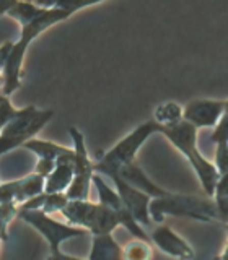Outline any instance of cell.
Masks as SVG:
<instances>
[{
	"instance_id": "3",
	"label": "cell",
	"mask_w": 228,
	"mask_h": 260,
	"mask_svg": "<svg viewBox=\"0 0 228 260\" xmlns=\"http://www.w3.org/2000/svg\"><path fill=\"white\" fill-rule=\"evenodd\" d=\"M150 216L153 223L161 224L166 216H184L192 218L195 221L214 223L220 221L217 205L212 197H195V195L173 193L166 197L152 199Z\"/></svg>"
},
{
	"instance_id": "17",
	"label": "cell",
	"mask_w": 228,
	"mask_h": 260,
	"mask_svg": "<svg viewBox=\"0 0 228 260\" xmlns=\"http://www.w3.org/2000/svg\"><path fill=\"white\" fill-rule=\"evenodd\" d=\"M152 119L161 127L175 125V124H178V122L184 120L183 119V106L179 103H175V101L161 103L155 108Z\"/></svg>"
},
{
	"instance_id": "31",
	"label": "cell",
	"mask_w": 228,
	"mask_h": 260,
	"mask_svg": "<svg viewBox=\"0 0 228 260\" xmlns=\"http://www.w3.org/2000/svg\"><path fill=\"white\" fill-rule=\"evenodd\" d=\"M2 86H4V73L0 70V93H2Z\"/></svg>"
},
{
	"instance_id": "6",
	"label": "cell",
	"mask_w": 228,
	"mask_h": 260,
	"mask_svg": "<svg viewBox=\"0 0 228 260\" xmlns=\"http://www.w3.org/2000/svg\"><path fill=\"white\" fill-rule=\"evenodd\" d=\"M52 117V109H38L36 106L21 108L18 116L0 130V156L36 138L41 128Z\"/></svg>"
},
{
	"instance_id": "29",
	"label": "cell",
	"mask_w": 228,
	"mask_h": 260,
	"mask_svg": "<svg viewBox=\"0 0 228 260\" xmlns=\"http://www.w3.org/2000/svg\"><path fill=\"white\" fill-rule=\"evenodd\" d=\"M13 2H5V0H0V16L2 15H7L8 10L12 8Z\"/></svg>"
},
{
	"instance_id": "12",
	"label": "cell",
	"mask_w": 228,
	"mask_h": 260,
	"mask_svg": "<svg viewBox=\"0 0 228 260\" xmlns=\"http://www.w3.org/2000/svg\"><path fill=\"white\" fill-rule=\"evenodd\" d=\"M73 173H75V151L70 148L57 158L54 171L46 177V193L67 192L73 181Z\"/></svg>"
},
{
	"instance_id": "1",
	"label": "cell",
	"mask_w": 228,
	"mask_h": 260,
	"mask_svg": "<svg viewBox=\"0 0 228 260\" xmlns=\"http://www.w3.org/2000/svg\"><path fill=\"white\" fill-rule=\"evenodd\" d=\"M90 4H75V2H49L44 4V10L39 16H36L31 23L21 26V35L20 39L13 43V49L8 60L5 63V67L2 70L4 73V86L2 93L4 96L10 98L16 89L21 86V73H23V62L24 55L30 44L35 41L41 32H44L51 26H54L55 23H61L64 20L70 18L80 8H85Z\"/></svg>"
},
{
	"instance_id": "24",
	"label": "cell",
	"mask_w": 228,
	"mask_h": 260,
	"mask_svg": "<svg viewBox=\"0 0 228 260\" xmlns=\"http://www.w3.org/2000/svg\"><path fill=\"white\" fill-rule=\"evenodd\" d=\"M210 140L217 143H228V100H225V112L218 124L212 128Z\"/></svg>"
},
{
	"instance_id": "20",
	"label": "cell",
	"mask_w": 228,
	"mask_h": 260,
	"mask_svg": "<svg viewBox=\"0 0 228 260\" xmlns=\"http://www.w3.org/2000/svg\"><path fill=\"white\" fill-rule=\"evenodd\" d=\"M153 250L150 241L134 239L124 246V260H152Z\"/></svg>"
},
{
	"instance_id": "26",
	"label": "cell",
	"mask_w": 228,
	"mask_h": 260,
	"mask_svg": "<svg viewBox=\"0 0 228 260\" xmlns=\"http://www.w3.org/2000/svg\"><path fill=\"white\" fill-rule=\"evenodd\" d=\"M12 49H13V43H5V44L0 46V70H4Z\"/></svg>"
},
{
	"instance_id": "25",
	"label": "cell",
	"mask_w": 228,
	"mask_h": 260,
	"mask_svg": "<svg viewBox=\"0 0 228 260\" xmlns=\"http://www.w3.org/2000/svg\"><path fill=\"white\" fill-rule=\"evenodd\" d=\"M214 165L217 166L220 176L228 174V143H217L215 145Z\"/></svg>"
},
{
	"instance_id": "32",
	"label": "cell",
	"mask_w": 228,
	"mask_h": 260,
	"mask_svg": "<svg viewBox=\"0 0 228 260\" xmlns=\"http://www.w3.org/2000/svg\"><path fill=\"white\" fill-rule=\"evenodd\" d=\"M2 244H4V241L0 239V252H2Z\"/></svg>"
},
{
	"instance_id": "16",
	"label": "cell",
	"mask_w": 228,
	"mask_h": 260,
	"mask_svg": "<svg viewBox=\"0 0 228 260\" xmlns=\"http://www.w3.org/2000/svg\"><path fill=\"white\" fill-rule=\"evenodd\" d=\"M93 185H95L96 193H98V203H101V205L108 207V208H111L114 211H121L122 208H124L118 190L114 189V187H111L108 182H106L104 177L101 174L95 173V176H93Z\"/></svg>"
},
{
	"instance_id": "21",
	"label": "cell",
	"mask_w": 228,
	"mask_h": 260,
	"mask_svg": "<svg viewBox=\"0 0 228 260\" xmlns=\"http://www.w3.org/2000/svg\"><path fill=\"white\" fill-rule=\"evenodd\" d=\"M212 199H214L217 205L220 221L228 223V174L220 176L218 184L215 187V193Z\"/></svg>"
},
{
	"instance_id": "28",
	"label": "cell",
	"mask_w": 228,
	"mask_h": 260,
	"mask_svg": "<svg viewBox=\"0 0 228 260\" xmlns=\"http://www.w3.org/2000/svg\"><path fill=\"white\" fill-rule=\"evenodd\" d=\"M7 226L8 223H5L2 218H0V239H2L4 242L8 239V234H7Z\"/></svg>"
},
{
	"instance_id": "8",
	"label": "cell",
	"mask_w": 228,
	"mask_h": 260,
	"mask_svg": "<svg viewBox=\"0 0 228 260\" xmlns=\"http://www.w3.org/2000/svg\"><path fill=\"white\" fill-rule=\"evenodd\" d=\"M69 135L73 143V151H75V173H73V181L65 195L69 200H88L95 176V161L90 158L83 134L77 127H70Z\"/></svg>"
},
{
	"instance_id": "14",
	"label": "cell",
	"mask_w": 228,
	"mask_h": 260,
	"mask_svg": "<svg viewBox=\"0 0 228 260\" xmlns=\"http://www.w3.org/2000/svg\"><path fill=\"white\" fill-rule=\"evenodd\" d=\"M88 260H124V247L112 234L92 236V249Z\"/></svg>"
},
{
	"instance_id": "7",
	"label": "cell",
	"mask_w": 228,
	"mask_h": 260,
	"mask_svg": "<svg viewBox=\"0 0 228 260\" xmlns=\"http://www.w3.org/2000/svg\"><path fill=\"white\" fill-rule=\"evenodd\" d=\"M18 216L23 219L24 223H28L35 230L43 236L47 241L49 247H51V254H59L62 242L69 239L81 238V236L88 234V231L81 230V228L72 226L67 221H57L52 215H47L44 211L39 210H26L20 211Z\"/></svg>"
},
{
	"instance_id": "13",
	"label": "cell",
	"mask_w": 228,
	"mask_h": 260,
	"mask_svg": "<svg viewBox=\"0 0 228 260\" xmlns=\"http://www.w3.org/2000/svg\"><path fill=\"white\" fill-rule=\"evenodd\" d=\"M118 176H121L126 182H129L132 187L147 193L152 199H161V197H166V195L171 193L163 189V187H160L158 184H155L152 179L144 173V169L138 166L137 162H130V165L124 166L118 173Z\"/></svg>"
},
{
	"instance_id": "5",
	"label": "cell",
	"mask_w": 228,
	"mask_h": 260,
	"mask_svg": "<svg viewBox=\"0 0 228 260\" xmlns=\"http://www.w3.org/2000/svg\"><path fill=\"white\" fill-rule=\"evenodd\" d=\"M72 226L81 228L88 234H112L119 223V216L114 210L90 200H69L59 213Z\"/></svg>"
},
{
	"instance_id": "22",
	"label": "cell",
	"mask_w": 228,
	"mask_h": 260,
	"mask_svg": "<svg viewBox=\"0 0 228 260\" xmlns=\"http://www.w3.org/2000/svg\"><path fill=\"white\" fill-rule=\"evenodd\" d=\"M67 203H69V199H67V195H65V192H62V193H46L43 211L47 215L61 213Z\"/></svg>"
},
{
	"instance_id": "18",
	"label": "cell",
	"mask_w": 228,
	"mask_h": 260,
	"mask_svg": "<svg viewBox=\"0 0 228 260\" xmlns=\"http://www.w3.org/2000/svg\"><path fill=\"white\" fill-rule=\"evenodd\" d=\"M44 8L46 7L43 2H13L7 16H10V18L18 21L20 26H24V24L31 23L36 16L43 13Z\"/></svg>"
},
{
	"instance_id": "10",
	"label": "cell",
	"mask_w": 228,
	"mask_h": 260,
	"mask_svg": "<svg viewBox=\"0 0 228 260\" xmlns=\"http://www.w3.org/2000/svg\"><path fill=\"white\" fill-rule=\"evenodd\" d=\"M225 112V100H194L183 106V119L195 128H214Z\"/></svg>"
},
{
	"instance_id": "30",
	"label": "cell",
	"mask_w": 228,
	"mask_h": 260,
	"mask_svg": "<svg viewBox=\"0 0 228 260\" xmlns=\"http://www.w3.org/2000/svg\"><path fill=\"white\" fill-rule=\"evenodd\" d=\"M217 260H228V239H226V244H225L223 252H222V254H220V257H218Z\"/></svg>"
},
{
	"instance_id": "9",
	"label": "cell",
	"mask_w": 228,
	"mask_h": 260,
	"mask_svg": "<svg viewBox=\"0 0 228 260\" xmlns=\"http://www.w3.org/2000/svg\"><path fill=\"white\" fill-rule=\"evenodd\" d=\"M109 179L114 185V189H116L119 193V197L122 200V205H124V208L135 218V221L144 228L152 226L153 224V219L150 216L152 197H149L147 193H144L138 189H135V187H132L118 174L109 176Z\"/></svg>"
},
{
	"instance_id": "4",
	"label": "cell",
	"mask_w": 228,
	"mask_h": 260,
	"mask_svg": "<svg viewBox=\"0 0 228 260\" xmlns=\"http://www.w3.org/2000/svg\"><path fill=\"white\" fill-rule=\"evenodd\" d=\"M155 134H160V125L153 119L142 122L140 125L135 127L129 135H126L122 140H119L111 150L106 151L103 156L95 161V173L109 177L111 174H118L119 171L135 162L137 153L140 151L144 143Z\"/></svg>"
},
{
	"instance_id": "19",
	"label": "cell",
	"mask_w": 228,
	"mask_h": 260,
	"mask_svg": "<svg viewBox=\"0 0 228 260\" xmlns=\"http://www.w3.org/2000/svg\"><path fill=\"white\" fill-rule=\"evenodd\" d=\"M20 185V205L30 199H35L38 195L46 192V179L36 173H31L26 177L18 179Z\"/></svg>"
},
{
	"instance_id": "15",
	"label": "cell",
	"mask_w": 228,
	"mask_h": 260,
	"mask_svg": "<svg viewBox=\"0 0 228 260\" xmlns=\"http://www.w3.org/2000/svg\"><path fill=\"white\" fill-rule=\"evenodd\" d=\"M23 148L35 153L38 159H47V161H57V158L70 150L69 146H64L49 140H41V138H33V140L23 145Z\"/></svg>"
},
{
	"instance_id": "27",
	"label": "cell",
	"mask_w": 228,
	"mask_h": 260,
	"mask_svg": "<svg viewBox=\"0 0 228 260\" xmlns=\"http://www.w3.org/2000/svg\"><path fill=\"white\" fill-rule=\"evenodd\" d=\"M47 260H83L78 257H72L69 254H64V252H59V254H49Z\"/></svg>"
},
{
	"instance_id": "23",
	"label": "cell",
	"mask_w": 228,
	"mask_h": 260,
	"mask_svg": "<svg viewBox=\"0 0 228 260\" xmlns=\"http://www.w3.org/2000/svg\"><path fill=\"white\" fill-rule=\"evenodd\" d=\"M20 111L21 109L13 108L10 98L0 94V130L10 124V122L20 114Z\"/></svg>"
},
{
	"instance_id": "2",
	"label": "cell",
	"mask_w": 228,
	"mask_h": 260,
	"mask_svg": "<svg viewBox=\"0 0 228 260\" xmlns=\"http://www.w3.org/2000/svg\"><path fill=\"white\" fill-rule=\"evenodd\" d=\"M160 134L187 159V162L191 165L195 176L199 179L204 193H206L207 197H214L215 187L220 179V173L217 166L214 165V161L207 159L199 151V146H197L199 128H195L189 122L181 120L169 127L160 125Z\"/></svg>"
},
{
	"instance_id": "11",
	"label": "cell",
	"mask_w": 228,
	"mask_h": 260,
	"mask_svg": "<svg viewBox=\"0 0 228 260\" xmlns=\"http://www.w3.org/2000/svg\"><path fill=\"white\" fill-rule=\"evenodd\" d=\"M150 241L155 247H158L163 254L173 257L176 260H192L194 249L189 246L184 238H181L173 228L161 223L150 234Z\"/></svg>"
}]
</instances>
